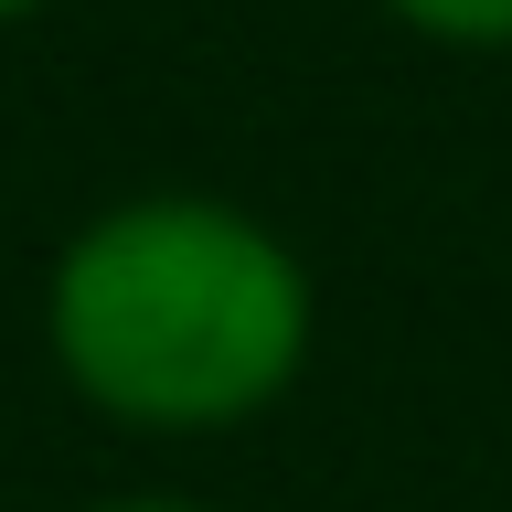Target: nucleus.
I'll return each mask as SVG.
<instances>
[{"label":"nucleus","instance_id":"nucleus-1","mask_svg":"<svg viewBox=\"0 0 512 512\" xmlns=\"http://www.w3.org/2000/svg\"><path fill=\"white\" fill-rule=\"evenodd\" d=\"M320 299L278 224L214 192H128L43 267V352L128 438H224L310 363Z\"/></svg>","mask_w":512,"mask_h":512},{"label":"nucleus","instance_id":"nucleus-2","mask_svg":"<svg viewBox=\"0 0 512 512\" xmlns=\"http://www.w3.org/2000/svg\"><path fill=\"white\" fill-rule=\"evenodd\" d=\"M384 11L448 54H512V0H384Z\"/></svg>","mask_w":512,"mask_h":512},{"label":"nucleus","instance_id":"nucleus-3","mask_svg":"<svg viewBox=\"0 0 512 512\" xmlns=\"http://www.w3.org/2000/svg\"><path fill=\"white\" fill-rule=\"evenodd\" d=\"M96 512H214V502H182V491H118V502H96Z\"/></svg>","mask_w":512,"mask_h":512},{"label":"nucleus","instance_id":"nucleus-4","mask_svg":"<svg viewBox=\"0 0 512 512\" xmlns=\"http://www.w3.org/2000/svg\"><path fill=\"white\" fill-rule=\"evenodd\" d=\"M32 11H43V0H0V22H32Z\"/></svg>","mask_w":512,"mask_h":512}]
</instances>
